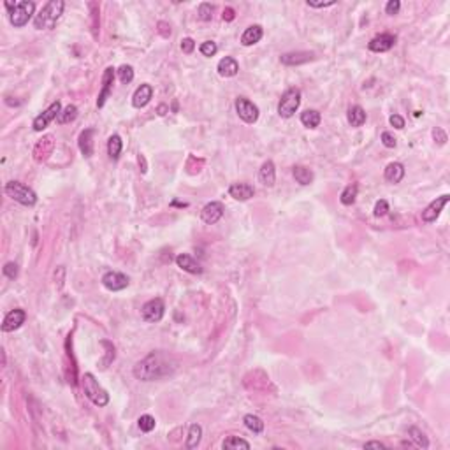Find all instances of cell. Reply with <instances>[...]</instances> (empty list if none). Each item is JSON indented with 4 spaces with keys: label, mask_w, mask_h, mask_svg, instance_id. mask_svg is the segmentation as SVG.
Listing matches in <instances>:
<instances>
[{
    "label": "cell",
    "mask_w": 450,
    "mask_h": 450,
    "mask_svg": "<svg viewBox=\"0 0 450 450\" xmlns=\"http://www.w3.org/2000/svg\"><path fill=\"white\" fill-rule=\"evenodd\" d=\"M178 362L166 352H151L134 366V376L141 382H153L173 375Z\"/></svg>",
    "instance_id": "cell-1"
},
{
    "label": "cell",
    "mask_w": 450,
    "mask_h": 450,
    "mask_svg": "<svg viewBox=\"0 0 450 450\" xmlns=\"http://www.w3.org/2000/svg\"><path fill=\"white\" fill-rule=\"evenodd\" d=\"M63 7H66V4H63L62 0H49L43 9L36 14V18H34V26H36L37 30L53 28V26L56 25V21L60 20V16H62Z\"/></svg>",
    "instance_id": "cell-2"
},
{
    "label": "cell",
    "mask_w": 450,
    "mask_h": 450,
    "mask_svg": "<svg viewBox=\"0 0 450 450\" xmlns=\"http://www.w3.org/2000/svg\"><path fill=\"white\" fill-rule=\"evenodd\" d=\"M6 7L9 9V20L16 28H21L26 23L30 21V18L34 16V11H36V4L28 2V0H23V2H6Z\"/></svg>",
    "instance_id": "cell-3"
},
{
    "label": "cell",
    "mask_w": 450,
    "mask_h": 450,
    "mask_svg": "<svg viewBox=\"0 0 450 450\" xmlns=\"http://www.w3.org/2000/svg\"><path fill=\"white\" fill-rule=\"evenodd\" d=\"M83 389H85L86 398L93 403L95 406H106L109 403V394L99 385L95 376L91 373H85L83 376Z\"/></svg>",
    "instance_id": "cell-4"
},
{
    "label": "cell",
    "mask_w": 450,
    "mask_h": 450,
    "mask_svg": "<svg viewBox=\"0 0 450 450\" xmlns=\"http://www.w3.org/2000/svg\"><path fill=\"white\" fill-rule=\"evenodd\" d=\"M6 194L13 201L20 203L23 206H34L37 203V196L32 188H28L26 185H23L20 181H9L6 185Z\"/></svg>",
    "instance_id": "cell-5"
},
{
    "label": "cell",
    "mask_w": 450,
    "mask_h": 450,
    "mask_svg": "<svg viewBox=\"0 0 450 450\" xmlns=\"http://www.w3.org/2000/svg\"><path fill=\"white\" fill-rule=\"evenodd\" d=\"M301 106V90L299 88H288L281 95L280 104H278V114L281 118H291Z\"/></svg>",
    "instance_id": "cell-6"
},
{
    "label": "cell",
    "mask_w": 450,
    "mask_h": 450,
    "mask_svg": "<svg viewBox=\"0 0 450 450\" xmlns=\"http://www.w3.org/2000/svg\"><path fill=\"white\" fill-rule=\"evenodd\" d=\"M164 313H166V304H164V301L160 299V297H155V299L148 301V303L143 306V310H141L143 320L144 322H150V324L160 322Z\"/></svg>",
    "instance_id": "cell-7"
},
{
    "label": "cell",
    "mask_w": 450,
    "mask_h": 450,
    "mask_svg": "<svg viewBox=\"0 0 450 450\" xmlns=\"http://www.w3.org/2000/svg\"><path fill=\"white\" fill-rule=\"evenodd\" d=\"M236 113L246 123H255L259 120V108L251 101H248L246 97L236 99Z\"/></svg>",
    "instance_id": "cell-8"
},
{
    "label": "cell",
    "mask_w": 450,
    "mask_h": 450,
    "mask_svg": "<svg viewBox=\"0 0 450 450\" xmlns=\"http://www.w3.org/2000/svg\"><path fill=\"white\" fill-rule=\"evenodd\" d=\"M60 113H62V104H60L58 101L53 102V104L49 106V108L46 109L43 114H39V116L34 120V131H36V132H43L44 128L48 127V125L51 123L53 120H55V118L60 116Z\"/></svg>",
    "instance_id": "cell-9"
},
{
    "label": "cell",
    "mask_w": 450,
    "mask_h": 450,
    "mask_svg": "<svg viewBox=\"0 0 450 450\" xmlns=\"http://www.w3.org/2000/svg\"><path fill=\"white\" fill-rule=\"evenodd\" d=\"M102 285H104L108 291L118 292L123 291V288L128 287V278L125 276L123 273H118V271H109L102 276Z\"/></svg>",
    "instance_id": "cell-10"
},
{
    "label": "cell",
    "mask_w": 450,
    "mask_h": 450,
    "mask_svg": "<svg viewBox=\"0 0 450 450\" xmlns=\"http://www.w3.org/2000/svg\"><path fill=\"white\" fill-rule=\"evenodd\" d=\"M25 320H26L25 310L16 308V310L9 311V313L6 315V318H4V322H2V331L4 333H13V331L20 329L23 324H25Z\"/></svg>",
    "instance_id": "cell-11"
},
{
    "label": "cell",
    "mask_w": 450,
    "mask_h": 450,
    "mask_svg": "<svg viewBox=\"0 0 450 450\" xmlns=\"http://www.w3.org/2000/svg\"><path fill=\"white\" fill-rule=\"evenodd\" d=\"M222 216H223V204L218 203V201L208 203L203 208V211H201V218H203V222L208 225L216 223Z\"/></svg>",
    "instance_id": "cell-12"
},
{
    "label": "cell",
    "mask_w": 450,
    "mask_h": 450,
    "mask_svg": "<svg viewBox=\"0 0 450 450\" xmlns=\"http://www.w3.org/2000/svg\"><path fill=\"white\" fill-rule=\"evenodd\" d=\"M448 199H450V197L447 196V194H445V196L438 197L436 201H433V203H431L428 208L422 211V220H424V222H428V223L436 222V218L440 216L441 209L445 208V204L448 203Z\"/></svg>",
    "instance_id": "cell-13"
},
{
    "label": "cell",
    "mask_w": 450,
    "mask_h": 450,
    "mask_svg": "<svg viewBox=\"0 0 450 450\" xmlns=\"http://www.w3.org/2000/svg\"><path fill=\"white\" fill-rule=\"evenodd\" d=\"M394 44H396V37L392 36V34H380V36L373 37V39L369 41L368 48L375 53H383L394 48Z\"/></svg>",
    "instance_id": "cell-14"
},
{
    "label": "cell",
    "mask_w": 450,
    "mask_h": 450,
    "mask_svg": "<svg viewBox=\"0 0 450 450\" xmlns=\"http://www.w3.org/2000/svg\"><path fill=\"white\" fill-rule=\"evenodd\" d=\"M114 72L116 71H114L113 67H108L104 71V76H102V90L97 99V108H104L106 101H108V95H109V91H111V86L114 81Z\"/></svg>",
    "instance_id": "cell-15"
},
{
    "label": "cell",
    "mask_w": 450,
    "mask_h": 450,
    "mask_svg": "<svg viewBox=\"0 0 450 450\" xmlns=\"http://www.w3.org/2000/svg\"><path fill=\"white\" fill-rule=\"evenodd\" d=\"M53 148H55V141H53V136H46L43 137V139L39 141V143L36 144V148H34V158L37 160V162H43V160H46L51 155Z\"/></svg>",
    "instance_id": "cell-16"
},
{
    "label": "cell",
    "mask_w": 450,
    "mask_h": 450,
    "mask_svg": "<svg viewBox=\"0 0 450 450\" xmlns=\"http://www.w3.org/2000/svg\"><path fill=\"white\" fill-rule=\"evenodd\" d=\"M253 194H255L253 186L248 185V183H232V185L229 186V196L236 201H248L253 197Z\"/></svg>",
    "instance_id": "cell-17"
},
{
    "label": "cell",
    "mask_w": 450,
    "mask_h": 450,
    "mask_svg": "<svg viewBox=\"0 0 450 450\" xmlns=\"http://www.w3.org/2000/svg\"><path fill=\"white\" fill-rule=\"evenodd\" d=\"M151 97H153V88H151V85L144 83V85H141L139 88L134 91V95H132V106L137 109L144 108V106L151 101Z\"/></svg>",
    "instance_id": "cell-18"
},
{
    "label": "cell",
    "mask_w": 450,
    "mask_h": 450,
    "mask_svg": "<svg viewBox=\"0 0 450 450\" xmlns=\"http://www.w3.org/2000/svg\"><path fill=\"white\" fill-rule=\"evenodd\" d=\"M176 264H178V268H181L183 271H186V273H192V274H201V273H203L201 264L194 257H190L188 253H180V255H178Z\"/></svg>",
    "instance_id": "cell-19"
},
{
    "label": "cell",
    "mask_w": 450,
    "mask_h": 450,
    "mask_svg": "<svg viewBox=\"0 0 450 450\" xmlns=\"http://www.w3.org/2000/svg\"><path fill=\"white\" fill-rule=\"evenodd\" d=\"M313 58V55L308 51H297V53H285L281 55L280 62L283 66H301V63H306Z\"/></svg>",
    "instance_id": "cell-20"
},
{
    "label": "cell",
    "mask_w": 450,
    "mask_h": 450,
    "mask_svg": "<svg viewBox=\"0 0 450 450\" xmlns=\"http://www.w3.org/2000/svg\"><path fill=\"white\" fill-rule=\"evenodd\" d=\"M385 180H387L389 183H399L405 178V166L399 162H391L387 167H385V173H383Z\"/></svg>",
    "instance_id": "cell-21"
},
{
    "label": "cell",
    "mask_w": 450,
    "mask_h": 450,
    "mask_svg": "<svg viewBox=\"0 0 450 450\" xmlns=\"http://www.w3.org/2000/svg\"><path fill=\"white\" fill-rule=\"evenodd\" d=\"M262 36H264V30H262V26L261 25H251V26H248L245 32H243L241 44L243 46H253V44H257L259 41L262 39Z\"/></svg>",
    "instance_id": "cell-22"
},
{
    "label": "cell",
    "mask_w": 450,
    "mask_h": 450,
    "mask_svg": "<svg viewBox=\"0 0 450 450\" xmlns=\"http://www.w3.org/2000/svg\"><path fill=\"white\" fill-rule=\"evenodd\" d=\"M93 128H86V131L81 132L79 136V150L85 157H91L93 155Z\"/></svg>",
    "instance_id": "cell-23"
},
{
    "label": "cell",
    "mask_w": 450,
    "mask_h": 450,
    "mask_svg": "<svg viewBox=\"0 0 450 450\" xmlns=\"http://www.w3.org/2000/svg\"><path fill=\"white\" fill-rule=\"evenodd\" d=\"M216 69H218L220 76H223V78H232V76L238 74L239 66H238V62L232 58V56H225V58H222L218 62V67H216Z\"/></svg>",
    "instance_id": "cell-24"
},
{
    "label": "cell",
    "mask_w": 450,
    "mask_h": 450,
    "mask_svg": "<svg viewBox=\"0 0 450 450\" xmlns=\"http://www.w3.org/2000/svg\"><path fill=\"white\" fill-rule=\"evenodd\" d=\"M259 178H261L262 185H266V186L274 185V181H276V171H274L273 160H268V162L262 164L261 171H259Z\"/></svg>",
    "instance_id": "cell-25"
},
{
    "label": "cell",
    "mask_w": 450,
    "mask_h": 450,
    "mask_svg": "<svg viewBox=\"0 0 450 450\" xmlns=\"http://www.w3.org/2000/svg\"><path fill=\"white\" fill-rule=\"evenodd\" d=\"M346 118H348V123L352 127H362L366 121V111L361 106H352L346 113Z\"/></svg>",
    "instance_id": "cell-26"
},
{
    "label": "cell",
    "mask_w": 450,
    "mask_h": 450,
    "mask_svg": "<svg viewBox=\"0 0 450 450\" xmlns=\"http://www.w3.org/2000/svg\"><path fill=\"white\" fill-rule=\"evenodd\" d=\"M320 121H322V116H320V113L316 109H306L304 113H301V123L304 127L315 128L320 125Z\"/></svg>",
    "instance_id": "cell-27"
},
{
    "label": "cell",
    "mask_w": 450,
    "mask_h": 450,
    "mask_svg": "<svg viewBox=\"0 0 450 450\" xmlns=\"http://www.w3.org/2000/svg\"><path fill=\"white\" fill-rule=\"evenodd\" d=\"M292 173H294L296 181L301 183V185H310V183L313 181V171L308 169V167H304V166H296Z\"/></svg>",
    "instance_id": "cell-28"
},
{
    "label": "cell",
    "mask_w": 450,
    "mask_h": 450,
    "mask_svg": "<svg viewBox=\"0 0 450 450\" xmlns=\"http://www.w3.org/2000/svg\"><path fill=\"white\" fill-rule=\"evenodd\" d=\"M121 148H123V141H121L120 136L114 134V136L109 137V141H108V155H109V158L118 160V157H120V153H121Z\"/></svg>",
    "instance_id": "cell-29"
},
{
    "label": "cell",
    "mask_w": 450,
    "mask_h": 450,
    "mask_svg": "<svg viewBox=\"0 0 450 450\" xmlns=\"http://www.w3.org/2000/svg\"><path fill=\"white\" fill-rule=\"evenodd\" d=\"M201 436H203V428L199 424L190 426L188 438H186V448H196L201 443Z\"/></svg>",
    "instance_id": "cell-30"
},
{
    "label": "cell",
    "mask_w": 450,
    "mask_h": 450,
    "mask_svg": "<svg viewBox=\"0 0 450 450\" xmlns=\"http://www.w3.org/2000/svg\"><path fill=\"white\" fill-rule=\"evenodd\" d=\"M243 422H245L246 428L255 434H261L262 431H264V422H262V419H259L257 415H245Z\"/></svg>",
    "instance_id": "cell-31"
},
{
    "label": "cell",
    "mask_w": 450,
    "mask_h": 450,
    "mask_svg": "<svg viewBox=\"0 0 450 450\" xmlns=\"http://www.w3.org/2000/svg\"><path fill=\"white\" fill-rule=\"evenodd\" d=\"M76 116H78V108H76L74 104H69L66 109H62V113H60V116L56 118V121H58L60 125H66V123L74 121Z\"/></svg>",
    "instance_id": "cell-32"
},
{
    "label": "cell",
    "mask_w": 450,
    "mask_h": 450,
    "mask_svg": "<svg viewBox=\"0 0 450 450\" xmlns=\"http://www.w3.org/2000/svg\"><path fill=\"white\" fill-rule=\"evenodd\" d=\"M223 448L227 450H238V448H250V443H248L246 440H243V438L239 436H229L227 440L222 443Z\"/></svg>",
    "instance_id": "cell-33"
},
{
    "label": "cell",
    "mask_w": 450,
    "mask_h": 450,
    "mask_svg": "<svg viewBox=\"0 0 450 450\" xmlns=\"http://www.w3.org/2000/svg\"><path fill=\"white\" fill-rule=\"evenodd\" d=\"M408 436H410L411 440H413L415 443L419 445V447H422V448H428V447H429L428 438H426V434L422 433L421 429H417V428H408Z\"/></svg>",
    "instance_id": "cell-34"
},
{
    "label": "cell",
    "mask_w": 450,
    "mask_h": 450,
    "mask_svg": "<svg viewBox=\"0 0 450 450\" xmlns=\"http://www.w3.org/2000/svg\"><path fill=\"white\" fill-rule=\"evenodd\" d=\"M356 197H357V185H348L341 192V196H339V201H341V204L350 206V204L356 203Z\"/></svg>",
    "instance_id": "cell-35"
},
{
    "label": "cell",
    "mask_w": 450,
    "mask_h": 450,
    "mask_svg": "<svg viewBox=\"0 0 450 450\" xmlns=\"http://www.w3.org/2000/svg\"><path fill=\"white\" fill-rule=\"evenodd\" d=\"M137 426H139V429L143 431V433H150V431L155 429L157 422H155V419L151 417V415H141L139 421H137Z\"/></svg>",
    "instance_id": "cell-36"
},
{
    "label": "cell",
    "mask_w": 450,
    "mask_h": 450,
    "mask_svg": "<svg viewBox=\"0 0 450 450\" xmlns=\"http://www.w3.org/2000/svg\"><path fill=\"white\" fill-rule=\"evenodd\" d=\"M116 72H118V78H120V81L123 83V85H128V83L134 79V69H132L131 66H121Z\"/></svg>",
    "instance_id": "cell-37"
},
{
    "label": "cell",
    "mask_w": 450,
    "mask_h": 450,
    "mask_svg": "<svg viewBox=\"0 0 450 450\" xmlns=\"http://www.w3.org/2000/svg\"><path fill=\"white\" fill-rule=\"evenodd\" d=\"M213 11H215V7L211 6V4L204 2L199 6V11H197V14H199V20L203 21H209L213 18Z\"/></svg>",
    "instance_id": "cell-38"
},
{
    "label": "cell",
    "mask_w": 450,
    "mask_h": 450,
    "mask_svg": "<svg viewBox=\"0 0 450 450\" xmlns=\"http://www.w3.org/2000/svg\"><path fill=\"white\" fill-rule=\"evenodd\" d=\"M201 53H203L204 56H215L216 51H218V46H216L213 41H206V43L201 44Z\"/></svg>",
    "instance_id": "cell-39"
},
{
    "label": "cell",
    "mask_w": 450,
    "mask_h": 450,
    "mask_svg": "<svg viewBox=\"0 0 450 450\" xmlns=\"http://www.w3.org/2000/svg\"><path fill=\"white\" fill-rule=\"evenodd\" d=\"M194 49H196V41H194L192 37H185V39L181 41V51L186 53V55H190Z\"/></svg>",
    "instance_id": "cell-40"
},
{
    "label": "cell",
    "mask_w": 450,
    "mask_h": 450,
    "mask_svg": "<svg viewBox=\"0 0 450 450\" xmlns=\"http://www.w3.org/2000/svg\"><path fill=\"white\" fill-rule=\"evenodd\" d=\"M4 274H6L7 278H11V280H14V278L18 276V266L14 264V262H7V264L4 266Z\"/></svg>",
    "instance_id": "cell-41"
},
{
    "label": "cell",
    "mask_w": 450,
    "mask_h": 450,
    "mask_svg": "<svg viewBox=\"0 0 450 450\" xmlns=\"http://www.w3.org/2000/svg\"><path fill=\"white\" fill-rule=\"evenodd\" d=\"M387 211H389L387 201L380 199L378 203L375 204V216H385V215H387Z\"/></svg>",
    "instance_id": "cell-42"
},
{
    "label": "cell",
    "mask_w": 450,
    "mask_h": 450,
    "mask_svg": "<svg viewBox=\"0 0 450 450\" xmlns=\"http://www.w3.org/2000/svg\"><path fill=\"white\" fill-rule=\"evenodd\" d=\"M399 7H401L399 0H391V2H387V6H385V13L391 14V16H394V14L399 13Z\"/></svg>",
    "instance_id": "cell-43"
},
{
    "label": "cell",
    "mask_w": 450,
    "mask_h": 450,
    "mask_svg": "<svg viewBox=\"0 0 450 450\" xmlns=\"http://www.w3.org/2000/svg\"><path fill=\"white\" fill-rule=\"evenodd\" d=\"M382 143H383V146H387V148H396L398 141H396V137L392 136L391 132H383V134H382Z\"/></svg>",
    "instance_id": "cell-44"
},
{
    "label": "cell",
    "mask_w": 450,
    "mask_h": 450,
    "mask_svg": "<svg viewBox=\"0 0 450 450\" xmlns=\"http://www.w3.org/2000/svg\"><path fill=\"white\" fill-rule=\"evenodd\" d=\"M433 139L436 141L438 144H445V143H447V134H445V132L441 131L440 127H436L433 131Z\"/></svg>",
    "instance_id": "cell-45"
},
{
    "label": "cell",
    "mask_w": 450,
    "mask_h": 450,
    "mask_svg": "<svg viewBox=\"0 0 450 450\" xmlns=\"http://www.w3.org/2000/svg\"><path fill=\"white\" fill-rule=\"evenodd\" d=\"M91 14H93V25H91V30H93V37H97V28H99V23H97V14H99V6L97 4L91 2Z\"/></svg>",
    "instance_id": "cell-46"
},
{
    "label": "cell",
    "mask_w": 450,
    "mask_h": 450,
    "mask_svg": "<svg viewBox=\"0 0 450 450\" xmlns=\"http://www.w3.org/2000/svg\"><path fill=\"white\" fill-rule=\"evenodd\" d=\"M389 121H391V125L394 128H403V127H405V118L399 116V114H392V116L389 118Z\"/></svg>",
    "instance_id": "cell-47"
},
{
    "label": "cell",
    "mask_w": 450,
    "mask_h": 450,
    "mask_svg": "<svg viewBox=\"0 0 450 450\" xmlns=\"http://www.w3.org/2000/svg\"><path fill=\"white\" fill-rule=\"evenodd\" d=\"M308 6L310 7H315V9H322V7H329V6H334L336 4V0H329V2H310L308 0Z\"/></svg>",
    "instance_id": "cell-48"
},
{
    "label": "cell",
    "mask_w": 450,
    "mask_h": 450,
    "mask_svg": "<svg viewBox=\"0 0 450 450\" xmlns=\"http://www.w3.org/2000/svg\"><path fill=\"white\" fill-rule=\"evenodd\" d=\"M222 18L225 21H232L236 18V13H234V9H232V7H225L223 9V14H222Z\"/></svg>",
    "instance_id": "cell-49"
},
{
    "label": "cell",
    "mask_w": 450,
    "mask_h": 450,
    "mask_svg": "<svg viewBox=\"0 0 450 450\" xmlns=\"http://www.w3.org/2000/svg\"><path fill=\"white\" fill-rule=\"evenodd\" d=\"M364 448H387L383 443H380V441H368V443H364Z\"/></svg>",
    "instance_id": "cell-50"
},
{
    "label": "cell",
    "mask_w": 450,
    "mask_h": 450,
    "mask_svg": "<svg viewBox=\"0 0 450 450\" xmlns=\"http://www.w3.org/2000/svg\"><path fill=\"white\" fill-rule=\"evenodd\" d=\"M158 26H160V34H162L164 37H169L171 36V30H167V23H158Z\"/></svg>",
    "instance_id": "cell-51"
},
{
    "label": "cell",
    "mask_w": 450,
    "mask_h": 450,
    "mask_svg": "<svg viewBox=\"0 0 450 450\" xmlns=\"http://www.w3.org/2000/svg\"><path fill=\"white\" fill-rule=\"evenodd\" d=\"M166 113H169V108H167V106H164V104H160L158 106V114H160V116H164Z\"/></svg>",
    "instance_id": "cell-52"
},
{
    "label": "cell",
    "mask_w": 450,
    "mask_h": 450,
    "mask_svg": "<svg viewBox=\"0 0 450 450\" xmlns=\"http://www.w3.org/2000/svg\"><path fill=\"white\" fill-rule=\"evenodd\" d=\"M139 164H143V173H146V162H144L143 155H139Z\"/></svg>",
    "instance_id": "cell-53"
}]
</instances>
